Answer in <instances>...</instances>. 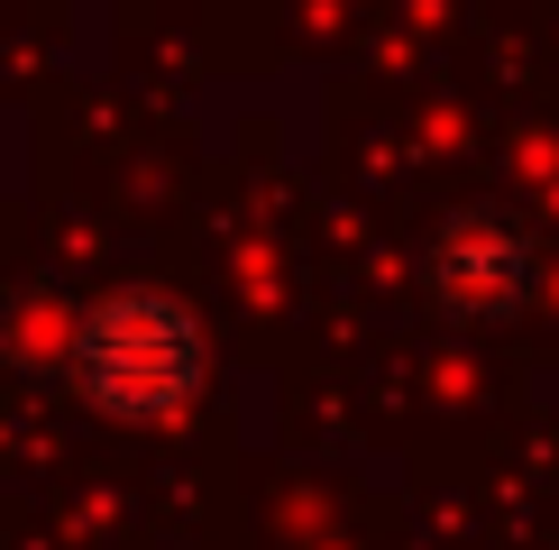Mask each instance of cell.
I'll return each mask as SVG.
<instances>
[{
  "label": "cell",
  "mask_w": 559,
  "mask_h": 550,
  "mask_svg": "<svg viewBox=\"0 0 559 550\" xmlns=\"http://www.w3.org/2000/svg\"><path fill=\"white\" fill-rule=\"evenodd\" d=\"M74 376L83 395L120 422H156L202 385V321L166 294H110L74 331Z\"/></svg>",
  "instance_id": "cell-1"
}]
</instances>
